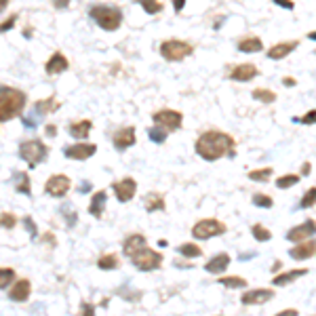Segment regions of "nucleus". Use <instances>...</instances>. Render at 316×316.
Listing matches in <instances>:
<instances>
[{
    "instance_id": "6e6d98bb",
    "label": "nucleus",
    "mask_w": 316,
    "mask_h": 316,
    "mask_svg": "<svg viewBox=\"0 0 316 316\" xmlns=\"http://www.w3.org/2000/svg\"><path fill=\"white\" fill-rule=\"evenodd\" d=\"M169 245V242L165 240V238H161V240H158V247H167Z\"/></svg>"
},
{
    "instance_id": "cd10ccee",
    "label": "nucleus",
    "mask_w": 316,
    "mask_h": 316,
    "mask_svg": "<svg viewBox=\"0 0 316 316\" xmlns=\"http://www.w3.org/2000/svg\"><path fill=\"white\" fill-rule=\"evenodd\" d=\"M34 108H36V114H40V116H45V114L55 112L57 108H59V104H57V102H55V97L51 95V97H47V99H40V102H36V104H34Z\"/></svg>"
},
{
    "instance_id": "412c9836",
    "label": "nucleus",
    "mask_w": 316,
    "mask_h": 316,
    "mask_svg": "<svg viewBox=\"0 0 316 316\" xmlns=\"http://www.w3.org/2000/svg\"><path fill=\"white\" fill-rule=\"evenodd\" d=\"M91 129H93V122H91L89 118H82V120H74V122H70L68 131H70V135L74 137V139L84 141V139H87V137L91 135Z\"/></svg>"
},
{
    "instance_id": "8fccbe9b",
    "label": "nucleus",
    "mask_w": 316,
    "mask_h": 316,
    "mask_svg": "<svg viewBox=\"0 0 316 316\" xmlns=\"http://www.w3.org/2000/svg\"><path fill=\"white\" fill-rule=\"evenodd\" d=\"M53 7L55 9H68L70 7V0H53Z\"/></svg>"
},
{
    "instance_id": "473e14b6",
    "label": "nucleus",
    "mask_w": 316,
    "mask_h": 316,
    "mask_svg": "<svg viewBox=\"0 0 316 316\" xmlns=\"http://www.w3.org/2000/svg\"><path fill=\"white\" fill-rule=\"evenodd\" d=\"M15 188L19 194H30L32 192V183H30V175L23 173V171H19V173L15 175Z\"/></svg>"
},
{
    "instance_id": "20e7f679",
    "label": "nucleus",
    "mask_w": 316,
    "mask_h": 316,
    "mask_svg": "<svg viewBox=\"0 0 316 316\" xmlns=\"http://www.w3.org/2000/svg\"><path fill=\"white\" fill-rule=\"evenodd\" d=\"M161 55L167 61H181L185 57H190L194 53V45L188 40H179V38H169L161 42Z\"/></svg>"
},
{
    "instance_id": "c03bdc74",
    "label": "nucleus",
    "mask_w": 316,
    "mask_h": 316,
    "mask_svg": "<svg viewBox=\"0 0 316 316\" xmlns=\"http://www.w3.org/2000/svg\"><path fill=\"white\" fill-rule=\"evenodd\" d=\"M78 316H95V306H93V304H89V301H82V304H80V312H78Z\"/></svg>"
},
{
    "instance_id": "39448f33",
    "label": "nucleus",
    "mask_w": 316,
    "mask_h": 316,
    "mask_svg": "<svg viewBox=\"0 0 316 316\" xmlns=\"http://www.w3.org/2000/svg\"><path fill=\"white\" fill-rule=\"evenodd\" d=\"M47 156H49V146H45L40 139H25L19 143V158L30 167H36L42 161H47Z\"/></svg>"
},
{
    "instance_id": "de8ad7c7",
    "label": "nucleus",
    "mask_w": 316,
    "mask_h": 316,
    "mask_svg": "<svg viewBox=\"0 0 316 316\" xmlns=\"http://www.w3.org/2000/svg\"><path fill=\"white\" fill-rule=\"evenodd\" d=\"M274 316H299V312L295 308H287V310H282V312H278Z\"/></svg>"
},
{
    "instance_id": "2f4dec72",
    "label": "nucleus",
    "mask_w": 316,
    "mask_h": 316,
    "mask_svg": "<svg viewBox=\"0 0 316 316\" xmlns=\"http://www.w3.org/2000/svg\"><path fill=\"white\" fill-rule=\"evenodd\" d=\"M219 285L228 287V289H245V287H247V280L242 278V276L232 274V276H219Z\"/></svg>"
},
{
    "instance_id": "7c9ffc66",
    "label": "nucleus",
    "mask_w": 316,
    "mask_h": 316,
    "mask_svg": "<svg viewBox=\"0 0 316 316\" xmlns=\"http://www.w3.org/2000/svg\"><path fill=\"white\" fill-rule=\"evenodd\" d=\"M177 251L185 257V260H196V257L203 255V249H200L196 242H183V245H179Z\"/></svg>"
},
{
    "instance_id": "79ce46f5",
    "label": "nucleus",
    "mask_w": 316,
    "mask_h": 316,
    "mask_svg": "<svg viewBox=\"0 0 316 316\" xmlns=\"http://www.w3.org/2000/svg\"><path fill=\"white\" fill-rule=\"evenodd\" d=\"M15 224H17V217L13 213H0V226H3V228L11 230Z\"/></svg>"
},
{
    "instance_id": "9d476101",
    "label": "nucleus",
    "mask_w": 316,
    "mask_h": 316,
    "mask_svg": "<svg viewBox=\"0 0 316 316\" xmlns=\"http://www.w3.org/2000/svg\"><path fill=\"white\" fill-rule=\"evenodd\" d=\"M316 236V219H306L304 224L299 226H293L289 232H287V240L289 242H304L308 238H314Z\"/></svg>"
},
{
    "instance_id": "603ef678",
    "label": "nucleus",
    "mask_w": 316,
    "mask_h": 316,
    "mask_svg": "<svg viewBox=\"0 0 316 316\" xmlns=\"http://www.w3.org/2000/svg\"><path fill=\"white\" fill-rule=\"evenodd\" d=\"M282 84H285V87H295L297 80L293 76H287V78H282Z\"/></svg>"
},
{
    "instance_id": "864d4df0",
    "label": "nucleus",
    "mask_w": 316,
    "mask_h": 316,
    "mask_svg": "<svg viewBox=\"0 0 316 316\" xmlns=\"http://www.w3.org/2000/svg\"><path fill=\"white\" fill-rule=\"evenodd\" d=\"M23 222H25V226H27V230H30V232H32V234H36V228H34V222H32L30 217H25Z\"/></svg>"
},
{
    "instance_id": "37998d69",
    "label": "nucleus",
    "mask_w": 316,
    "mask_h": 316,
    "mask_svg": "<svg viewBox=\"0 0 316 316\" xmlns=\"http://www.w3.org/2000/svg\"><path fill=\"white\" fill-rule=\"evenodd\" d=\"M15 23H17V13H13V15H9L3 23H0V34H5V32H9V30H13V27H15Z\"/></svg>"
},
{
    "instance_id": "423d86ee",
    "label": "nucleus",
    "mask_w": 316,
    "mask_h": 316,
    "mask_svg": "<svg viewBox=\"0 0 316 316\" xmlns=\"http://www.w3.org/2000/svg\"><path fill=\"white\" fill-rule=\"evenodd\" d=\"M228 226L215 217H205L192 226V236L196 240H209V238H215V236H222L226 234Z\"/></svg>"
},
{
    "instance_id": "1a4fd4ad",
    "label": "nucleus",
    "mask_w": 316,
    "mask_h": 316,
    "mask_svg": "<svg viewBox=\"0 0 316 316\" xmlns=\"http://www.w3.org/2000/svg\"><path fill=\"white\" fill-rule=\"evenodd\" d=\"M70 185H72V181H70L68 175L55 173V175H51V177L47 179L45 192H47L49 196H53V198H61V196H66V194L70 192Z\"/></svg>"
},
{
    "instance_id": "4c0bfd02",
    "label": "nucleus",
    "mask_w": 316,
    "mask_h": 316,
    "mask_svg": "<svg viewBox=\"0 0 316 316\" xmlns=\"http://www.w3.org/2000/svg\"><path fill=\"white\" fill-rule=\"evenodd\" d=\"M314 205H316V185H312V188L304 192V196L299 200V209H312Z\"/></svg>"
},
{
    "instance_id": "2eb2a0df",
    "label": "nucleus",
    "mask_w": 316,
    "mask_h": 316,
    "mask_svg": "<svg viewBox=\"0 0 316 316\" xmlns=\"http://www.w3.org/2000/svg\"><path fill=\"white\" fill-rule=\"evenodd\" d=\"M272 297H274V291L260 287V289H249L247 293H242L240 295V304L242 306H260V304L270 301Z\"/></svg>"
},
{
    "instance_id": "393cba45",
    "label": "nucleus",
    "mask_w": 316,
    "mask_h": 316,
    "mask_svg": "<svg viewBox=\"0 0 316 316\" xmlns=\"http://www.w3.org/2000/svg\"><path fill=\"white\" fill-rule=\"evenodd\" d=\"M236 47L240 53H260V51H264V42L257 36H242Z\"/></svg>"
},
{
    "instance_id": "0eeeda50",
    "label": "nucleus",
    "mask_w": 316,
    "mask_h": 316,
    "mask_svg": "<svg viewBox=\"0 0 316 316\" xmlns=\"http://www.w3.org/2000/svg\"><path fill=\"white\" fill-rule=\"evenodd\" d=\"M131 262L141 272H154V270H158L163 266V255L158 251H154V249H150V247H143L141 251H137L131 257Z\"/></svg>"
},
{
    "instance_id": "f704fd0d",
    "label": "nucleus",
    "mask_w": 316,
    "mask_h": 316,
    "mask_svg": "<svg viewBox=\"0 0 316 316\" xmlns=\"http://www.w3.org/2000/svg\"><path fill=\"white\" fill-rule=\"evenodd\" d=\"M251 234H253V238H255L257 242H268V240H272V232H270L266 226H262V224H255V226L251 228Z\"/></svg>"
},
{
    "instance_id": "f3484780",
    "label": "nucleus",
    "mask_w": 316,
    "mask_h": 316,
    "mask_svg": "<svg viewBox=\"0 0 316 316\" xmlns=\"http://www.w3.org/2000/svg\"><path fill=\"white\" fill-rule=\"evenodd\" d=\"M228 76L232 80H236V82H249V80L260 76V70H257L253 64H238V66H234L232 70H230Z\"/></svg>"
},
{
    "instance_id": "09e8293b",
    "label": "nucleus",
    "mask_w": 316,
    "mask_h": 316,
    "mask_svg": "<svg viewBox=\"0 0 316 316\" xmlns=\"http://www.w3.org/2000/svg\"><path fill=\"white\" fill-rule=\"evenodd\" d=\"M310 171H312V165H310V163H304V165H301L299 175H301V177H308V175H310Z\"/></svg>"
},
{
    "instance_id": "c85d7f7f",
    "label": "nucleus",
    "mask_w": 316,
    "mask_h": 316,
    "mask_svg": "<svg viewBox=\"0 0 316 316\" xmlns=\"http://www.w3.org/2000/svg\"><path fill=\"white\" fill-rule=\"evenodd\" d=\"M272 175H274V169H272V167H264V169H253V171H249V179H251V181H257V183L270 181Z\"/></svg>"
},
{
    "instance_id": "ea45409f",
    "label": "nucleus",
    "mask_w": 316,
    "mask_h": 316,
    "mask_svg": "<svg viewBox=\"0 0 316 316\" xmlns=\"http://www.w3.org/2000/svg\"><path fill=\"white\" fill-rule=\"evenodd\" d=\"M15 278V270L13 268H0V289H7V287Z\"/></svg>"
},
{
    "instance_id": "3c124183",
    "label": "nucleus",
    "mask_w": 316,
    "mask_h": 316,
    "mask_svg": "<svg viewBox=\"0 0 316 316\" xmlns=\"http://www.w3.org/2000/svg\"><path fill=\"white\" fill-rule=\"evenodd\" d=\"M45 133H47L49 137H55V135H57V127H55V124H47V127H45Z\"/></svg>"
},
{
    "instance_id": "a19ab883",
    "label": "nucleus",
    "mask_w": 316,
    "mask_h": 316,
    "mask_svg": "<svg viewBox=\"0 0 316 316\" xmlns=\"http://www.w3.org/2000/svg\"><path fill=\"white\" fill-rule=\"evenodd\" d=\"M295 122H299V124H306V127H310V124H316V108H312V110H308L304 116H297V118H293Z\"/></svg>"
},
{
    "instance_id": "72a5a7b5",
    "label": "nucleus",
    "mask_w": 316,
    "mask_h": 316,
    "mask_svg": "<svg viewBox=\"0 0 316 316\" xmlns=\"http://www.w3.org/2000/svg\"><path fill=\"white\" fill-rule=\"evenodd\" d=\"M299 179H301L299 173H287V175H280V177L276 179V188H280V190H289V188H293L295 183H299Z\"/></svg>"
},
{
    "instance_id": "58836bf2",
    "label": "nucleus",
    "mask_w": 316,
    "mask_h": 316,
    "mask_svg": "<svg viewBox=\"0 0 316 316\" xmlns=\"http://www.w3.org/2000/svg\"><path fill=\"white\" fill-rule=\"evenodd\" d=\"M139 7L148 13V15H156V13L163 11V3L161 0H137Z\"/></svg>"
},
{
    "instance_id": "a18cd8bd",
    "label": "nucleus",
    "mask_w": 316,
    "mask_h": 316,
    "mask_svg": "<svg viewBox=\"0 0 316 316\" xmlns=\"http://www.w3.org/2000/svg\"><path fill=\"white\" fill-rule=\"evenodd\" d=\"M276 7H280V9H285V11H293L295 9V3L293 0H272Z\"/></svg>"
},
{
    "instance_id": "5701e85b",
    "label": "nucleus",
    "mask_w": 316,
    "mask_h": 316,
    "mask_svg": "<svg viewBox=\"0 0 316 316\" xmlns=\"http://www.w3.org/2000/svg\"><path fill=\"white\" fill-rule=\"evenodd\" d=\"M30 293H32L30 280L21 278V280H17L15 285H13V289L9 291V299H13V301H25V299H30Z\"/></svg>"
},
{
    "instance_id": "f8f14e48",
    "label": "nucleus",
    "mask_w": 316,
    "mask_h": 316,
    "mask_svg": "<svg viewBox=\"0 0 316 316\" xmlns=\"http://www.w3.org/2000/svg\"><path fill=\"white\" fill-rule=\"evenodd\" d=\"M112 190H114V196H116L120 203H129V200H133V196L137 192V181L133 177H124L120 181H114Z\"/></svg>"
},
{
    "instance_id": "f257e3e1",
    "label": "nucleus",
    "mask_w": 316,
    "mask_h": 316,
    "mask_svg": "<svg viewBox=\"0 0 316 316\" xmlns=\"http://www.w3.org/2000/svg\"><path fill=\"white\" fill-rule=\"evenodd\" d=\"M234 148H236V139L230 133L215 131V129L200 133L194 143L196 154L207 163H215L224 156H234Z\"/></svg>"
},
{
    "instance_id": "7ed1b4c3",
    "label": "nucleus",
    "mask_w": 316,
    "mask_h": 316,
    "mask_svg": "<svg viewBox=\"0 0 316 316\" xmlns=\"http://www.w3.org/2000/svg\"><path fill=\"white\" fill-rule=\"evenodd\" d=\"M91 19L106 32H116L122 23V11L118 7H108V5H93L89 11Z\"/></svg>"
},
{
    "instance_id": "c756f323",
    "label": "nucleus",
    "mask_w": 316,
    "mask_h": 316,
    "mask_svg": "<svg viewBox=\"0 0 316 316\" xmlns=\"http://www.w3.org/2000/svg\"><path fill=\"white\" fill-rule=\"evenodd\" d=\"M253 99H257V102H262V104H274L276 102V93L272 91V89H264V87H257L253 89Z\"/></svg>"
},
{
    "instance_id": "dca6fc26",
    "label": "nucleus",
    "mask_w": 316,
    "mask_h": 316,
    "mask_svg": "<svg viewBox=\"0 0 316 316\" xmlns=\"http://www.w3.org/2000/svg\"><path fill=\"white\" fill-rule=\"evenodd\" d=\"M70 68V61H68V57L61 53V51H55L47 64H45V72L49 76H57V74H64V72Z\"/></svg>"
},
{
    "instance_id": "4d7b16f0",
    "label": "nucleus",
    "mask_w": 316,
    "mask_h": 316,
    "mask_svg": "<svg viewBox=\"0 0 316 316\" xmlns=\"http://www.w3.org/2000/svg\"><path fill=\"white\" fill-rule=\"evenodd\" d=\"M308 38H310V40H316V30H314V32H308Z\"/></svg>"
},
{
    "instance_id": "9b49d317",
    "label": "nucleus",
    "mask_w": 316,
    "mask_h": 316,
    "mask_svg": "<svg viewBox=\"0 0 316 316\" xmlns=\"http://www.w3.org/2000/svg\"><path fill=\"white\" fill-rule=\"evenodd\" d=\"M95 152H97V146L95 143H87V141H76L64 150L66 158H70V161H87Z\"/></svg>"
},
{
    "instance_id": "4468645a",
    "label": "nucleus",
    "mask_w": 316,
    "mask_h": 316,
    "mask_svg": "<svg viewBox=\"0 0 316 316\" xmlns=\"http://www.w3.org/2000/svg\"><path fill=\"white\" fill-rule=\"evenodd\" d=\"M135 141H137L135 127H122V129H118V131L112 135L114 148L120 150V152L127 150V148H131V146H135Z\"/></svg>"
},
{
    "instance_id": "ddd939ff",
    "label": "nucleus",
    "mask_w": 316,
    "mask_h": 316,
    "mask_svg": "<svg viewBox=\"0 0 316 316\" xmlns=\"http://www.w3.org/2000/svg\"><path fill=\"white\" fill-rule=\"evenodd\" d=\"M297 47H299V40H282V42L272 45L266 51V57L272 59V61H280V59H285V57H289Z\"/></svg>"
},
{
    "instance_id": "c9c22d12",
    "label": "nucleus",
    "mask_w": 316,
    "mask_h": 316,
    "mask_svg": "<svg viewBox=\"0 0 316 316\" xmlns=\"http://www.w3.org/2000/svg\"><path fill=\"white\" fill-rule=\"evenodd\" d=\"M251 203L255 207H260V209H272V207H274V200H272V196H268L264 192H255L253 198H251Z\"/></svg>"
},
{
    "instance_id": "49530a36",
    "label": "nucleus",
    "mask_w": 316,
    "mask_h": 316,
    "mask_svg": "<svg viewBox=\"0 0 316 316\" xmlns=\"http://www.w3.org/2000/svg\"><path fill=\"white\" fill-rule=\"evenodd\" d=\"M185 3H188V0H173V11L175 13H181L183 7H185Z\"/></svg>"
},
{
    "instance_id": "f03ea898",
    "label": "nucleus",
    "mask_w": 316,
    "mask_h": 316,
    "mask_svg": "<svg viewBox=\"0 0 316 316\" xmlns=\"http://www.w3.org/2000/svg\"><path fill=\"white\" fill-rule=\"evenodd\" d=\"M27 97L19 89L11 87H0V122H7L21 116V112L25 108Z\"/></svg>"
},
{
    "instance_id": "6ab92c4d",
    "label": "nucleus",
    "mask_w": 316,
    "mask_h": 316,
    "mask_svg": "<svg viewBox=\"0 0 316 316\" xmlns=\"http://www.w3.org/2000/svg\"><path fill=\"white\" fill-rule=\"evenodd\" d=\"M308 272H310L308 268H297V270H287V272H278V274H274V276H272V285H274V287H287V285L295 282L297 278L306 276Z\"/></svg>"
},
{
    "instance_id": "bb28decb",
    "label": "nucleus",
    "mask_w": 316,
    "mask_h": 316,
    "mask_svg": "<svg viewBox=\"0 0 316 316\" xmlns=\"http://www.w3.org/2000/svg\"><path fill=\"white\" fill-rule=\"evenodd\" d=\"M118 266H120V260H118L116 253H104L97 260V268L99 270H116Z\"/></svg>"
},
{
    "instance_id": "a211bd4d",
    "label": "nucleus",
    "mask_w": 316,
    "mask_h": 316,
    "mask_svg": "<svg viewBox=\"0 0 316 316\" xmlns=\"http://www.w3.org/2000/svg\"><path fill=\"white\" fill-rule=\"evenodd\" d=\"M289 255L293 257V260H310V257L316 255V238H308L304 242H297L295 247H291Z\"/></svg>"
},
{
    "instance_id": "5fc2aeb1",
    "label": "nucleus",
    "mask_w": 316,
    "mask_h": 316,
    "mask_svg": "<svg viewBox=\"0 0 316 316\" xmlns=\"http://www.w3.org/2000/svg\"><path fill=\"white\" fill-rule=\"evenodd\" d=\"M7 7H9V0H0V13H3Z\"/></svg>"
},
{
    "instance_id": "6e6552de",
    "label": "nucleus",
    "mask_w": 316,
    "mask_h": 316,
    "mask_svg": "<svg viewBox=\"0 0 316 316\" xmlns=\"http://www.w3.org/2000/svg\"><path fill=\"white\" fill-rule=\"evenodd\" d=\"M154 124L167 129V131H179L183 124V114L179 110H171V108H163L152 114Z\"/></svg>"
},
{
    "instance_id": "e433bc0d",
    "label": "nucleus",
    "mask_w": 316,
    "mask_h": 316,
    "mask_svg": "<svg viewBox=\"0 0 316 316\" xmlns=\"http://www.w3.org/2000/svg\"><path fill=\"white\" fill-rule=\"evenodd\" d=\"M167 135H169L167 129L158 127V124H152V127L148 129V137H150L154 143H165V141H167Z\"/></svg>"
},
{
    "instance_id": "4be33fe9",
    "label": "nucleus",
    "mask_w": 316,
    "mask_h": 316,
    "mask_svg": "<svg viewBox=\"0 0 316 316\" xmlns=\"http://www.w3.org/2000/svg\"><path fill=\"white\" fill-rule=\"evenodd\" d=\"M143 247H146V236H143V234H131V236H127L124 242H122V253L129 257V260H131V257L137 251H141Z\"/></svg>"
},
{
    "instance_id": "b1692460",
    "label": "nucleus",
    "mask_w": 316,
    "mask_h": 316,
    "mask_svg": "<svg viewBox=\"0 0 316 316\" xmlns=\"http://www.w3.org/2000/svg\"><path fill=\"white\" fill-rule=\"evenodd\" d=\"M106 200H108V192L106 190H97L91 198V203H89V213L93 215V217H102L104 215V209H106Z\"/></svg>"
},
{
    "instance_id": "a878e982",
    "label": "nucleus",
    "mask_w": 316,
    "mask_h": 316,
    "mask_svg": "<svg viewBox=\"0 0 316 316\" xmlns=\"http://www.w3.org/2000/svg\"><path fill=\"white\" fill-rule=\"evenodd\" d=\"M143 207H146L148 213H154V211H165L167 203H165V196L161 192H150L143 198Z\"/></svg>"
},
{
    "instance_id": "aec40b11",
    "label": "nucleus",
    "mask_w": 316,
    "mask_h": 316,
    "mask_svg": "<svg viewBox=\"0 0 316 316\" xmlns=\"http://www.w3.org/2000/svg\"><path fill=\"white\" fill-rule=\"evenodd\" d=\"M230 262H232V257H230L228 253H217L205 264V270L209 272V274H224V272L228 270V266H230Z\"/></svg>"
}]
</instances>
